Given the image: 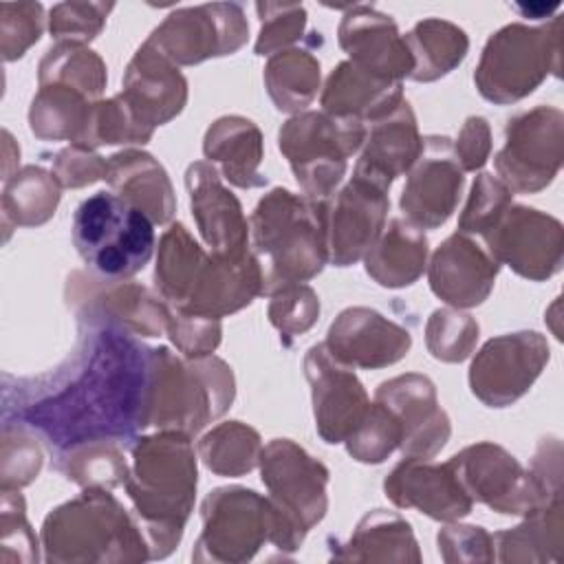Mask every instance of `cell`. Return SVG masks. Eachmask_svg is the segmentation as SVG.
I'll use <instances>...</instances> for the list:
<instances>
[{"label":"cell","instance_id":"1","mask_svg":"<svg viewBox=\"0 0 564 564\" xmlns=\"http://www.w3.org/2000/svg\"><path fill=\"white\" fill-rule=\"evenodd\" d=\"M79 341L64 366L33 381H18V425L40 432L59 454L97 441L126 443L143 430L150 350L130 330L77 319Z\"/></svg>","mask_w":564,"mask_h":564},{"label":"cell","instance_id":"2","mask_svg":"<svg viewBox=\"0 0 564 564\" xmlns=\"http://www.w3.org/2000/svg\"><path fill=\"white\" fill-rule=\"evenodd\" d=\"M189 438L176 430H159L132 445L123 487L148 540L150 560H163L178 546L194 509L198 471Z\"/></svg>","mask_w":564,"mask_h":564},{"label":"cell","instance_id":"3","mask_svg":"<svg viewBox=\"0 0 564 564\" xmlns=\"http://www.w3.org/2000/svg\"><path fill=\"white\" fill-rule=\"evenodd\" d=\"M253 253L264 258V293L315 278L328 262V205L284 187L267 192L251 218Z\"/></svg>","mask_w":564,"mask_h":564},{"label":"cell","instance_id":"4","mask_svg":"<svg viewBox=\"0 0 564 564\" xmlns=\"http://www.w3.org/2000/svg\"><path fill=\"white\" fill-rule=\"evenodd\" d=\"M40 540L51 564L150 560L134 513L101 487H86L77 498L55 507L44 518Z\"/></svg>","mask_w":564,"mask_h":564},{"label":"cell","instance_id":"5","mask_svg":"<svg viewBox=\"0 0 564 564\" xmlns=\"http://www.w3.org/2000/svg\"><path fill=\"white\" fill-rule=\"evenodd\" d=\"M200 535L194 544V562L240 564L253 560L264 544L282 555L295 553L302 533L271 498L247 487H218L200 505Z\"/></svg>","mask_w":564,"mask_h":564},{"label":"cell","instance_id":"6","mask_svg":"<svg viewBox=\"0 0 564 564\" xmlns=\"http://www.w3.org/2000/svg\"><path fill=\"white\" fill-rule=\"evenodd\" d=\"M234 394V375L223 359L183 361L163 346L152 348L143 425L194 436L229 410Z\"/></svg>","mask_w":564,"mask_h":564},{"label":"cell","instance_id":"7","mask_svg":"<svg viewBox=\"0 0 564 564\" xmlns=\"http://www.w3.org/2000/svg\"><path fill=\"white\" fill-rule=\"evenodd\" d=\"M73 245L104 280L139 273L154 253V223L115 192H95L73 214Z\"/></svg>","mask_w":564,"mask_h":564},{"label":"cell","instance_id":"8","mask_svg":"<svg viewBox=\"0 0 564 564\" xmlns=\"http://www.w3.org/2000/svg\"><path fill=\"white\" fill-rule=\"evenodd\" d=\"M364 139L366 123L359 119L304 110L280 128L278 145L304 196L326 200L341 183L348 156L364 145Z\"/></svg>","mask_w":564,"mask_h":564},{"label":"cell","instance_id":"9","mask_svg":"<svg viewBox=\"0 0 564 564\" xmlns=\"http://www.w3.org/2000/svg\"><path fill=\"white\" fill-rule=\"evenodd\" d=\"M560 75V20L551 26L509 24L494 33L480 55L474 82L494 104H513L531 95L546 75Z\"/></svg>","mask_w":564,"mask_h":564},{"label":"cell","instance_id":"10","mask_svg":"<svg viewBox=\"0 0 564 564\" xmlns=\"http://www.w3.org/2000/svg\"><path fill=\"white\" fill-rule=\"evenodd\" d=\"M564 115L555 106H535L507 121L505 145L496 154V176L511 189L533 194L551 185L562 165Z\"/></svg>","mask_w":564,"mask_h":564},{"label":"cell","instance_id":"11","mask_svg":"<svg viewBox=\"0 0 564 564\" xmlns=\"http://www.w3.org/2000/svg\"><path fill=\"white\" fill-rule=\"evenodd\" d=\"M474 502L505 516H527L562 496H549L513 454L491 441L474 443L449 458Z\"/></svg>","mask_w":564,"mask_h":564},{"label":"cell","instance_id":"12","mask_svg":"<svg viewBox=\"0 0 564 564\" xmlns=\"http://www.w3.org/2000/svg\"><path fill=\"white\" fill-rule=\"evenodd\" d=\"M260 474L273 505L308 533L328 511V469L291 438H273L260 452Z\"/></svg>","mask_w":564,"mask_h":564},{"label":"cell","instance_id":"13","mask_svg":"<svg viewBox=\"0 0 564 564\" xmlns=\"http://www.w3.org/2000/svg\"><path fill=\"white\" fill-rule=\"evenodd\" d=\"M549 357V341L535 330L491 337L469 366V388L485 405L507 408L529 392Z\"/></svg>","mask_w":564,"mask_h":564},{"label":"cell","instance_id":"14","mask_svg":"<svg viewBox=\"0 0 564 564\" xmlns=\"http://www.w3.org/2000/svg\"><path fill=\"white\" fill-rule=\"evenodd\" d=\"M482 238L487 242L485 249L498 264L511 267L527 280L542 282L562 269V223L540 209L509 205V209Z\"/></svg>","mask_w":564,"mask_h":564},{"label":"cell","instance_id":"15","mask_svg":"<svg viewBox=\"0 0 564 564\" xmlns=\"http://www.w3.org/2000/svg\"><path fill=\"white\" fill-rule=\"evenodd\" d=\"M249 24L236 4H205L172 13L145 40L172 64L192 66L207 57L231 55L247 42Z\"/></svg>","mask_w":564,"mask_h":564},{"label":"cell","instance_id":"16","mask_svg":"<svg viewBox=\"0 0 564 564\" xmlns=\"http://www.w3.org/2000/svg\"><path fill=\"white\" fill-rule=\"evenodd\" d=\"M463 174L452 141L438 134L425 137L399 200L405 220L421 229H436L447 223L465 185Z\"/></svg>","mask_w":564,"mask_h":564},{"label":"cell","instance_id":"17","mask_svg":"<svg viewBox=\"0 0 564 564\" xmlns=\"http://www.w3.org/2000/svg\"><path fill=\"white\" fill-rule=\"evenodd\" d=\"M304 372L311 383L315 427L324 443H344L364 421L370 401L352 368L335 359L324 344L308 348Z\"/></svg>","mask_w":564,"mask_h":564},{"label":"cell","instance_id":"18","mask_svg":"<svg viewBox=\"0 0 564 564\" xmlns=\"http://www.w3.org/2000/svg\"><path fill=\"white\" fill-rule=\"evenodd\" d=\"M68 282V304L75 308L77 319L110 322L143 337H156L167 330L172 308L141 284L104 278L99 280L101 284H86L82 273H73Z\"/></svg>","mask_w":564,"mask_h":564},{"label":"cell","instance_id":"19","mask_svg":"<svg viewBox=\"0 0 564 564\" xmlns=\"http://www.w3.org/2000/svg\"><path fill=\"white\" fill-rule=\"evenodd\" d=\"M375 401L388 408L401 427L403 456L434 458L449 438V419L438 405L436 388L425 375H399L383 381Z\"/></svg>","mask_w":564,"mask_h":564},{"label":"cell","instance_id":"20","mask_svg":"<svg viewBox=\"0 0 564 564\" xmlns=\"http://www.w3.org/2000/svg\"><path fill=\"white\" fill-rule=\"evenodd\" d=\"M388 189L355 176L328 205V260L348 267L361 260L386 227Z\"/></svg>","mask_w":564,"mask_h":564},{"label":"cell","instance_id":"21","mask_svg":"<svg viewBox=\"0 0 564 564\" xmlns=\"http://www.w3.org/2000/svg\"><path fill=\"white\" fill-rule=\"evenodd\" d=\"M383 491L399 509H416L438 522H456L471 513L474 500L447 463L405 456L383 480Z\"/></svg>","mask_w":564,"mask_h":564},{"label":"cell","instance_id":"22","mask_svg":"<svg viewBox=\"0 0 564 564\" xmlns=\"http://www.w3.org/2000/svg\"><path fill=\"white\" fill-rule=\"evenodd\" d=\"M324 346L350 368L375 370L403 359L412 346V335L375 308L350 306L335 317Z\"/></svg>","mask_w":564,"mask_h":564},{"label":"cell","instance_id":"23","mask_svg":"<svg viewBox=\"0 0 564 564\" xmlns=\"http://www.w3.org/2000/svg\"><path fill=\"white\" fill-rule=\"evenodd\" d=\"M192 216L205 245L216 256H245L249 251V223L240 200L223 185L212 163L196 161L185 172Z\"/></svg>","mask_w":564,"mask_h":564},{"label":"cell","instance_id":"24","mask_svg":"<svg viewBox=\"0 0 564 564\" xmlns=\"http://www.w3.org/2000/svg\"><path fill=\"white\" fill-rule=\"evenodd\" d=\"M500 264L467 234H452L432 253L427 280L436 297L452 308H471L482 304L494 284Z\"/></svg>","mask_w":564,"mask_h":564},{"label":"cell","instance_id":"25","mask_svg":"<svg viewBox=\"0 0 564 564\" xmlns=\"http://www.w3.org/2000/svg\"><path fill=\"white\" fill-rule=\"evenodd\" d=\"M119 97L134 119L154 132L156 126L167 123L183 110L187 101V82L176 64L143 42L126 68Z\"/></svg>","mask_w":564,"mask_h":564},{"label":"cell","instance_id":"26","mask_svg":"<svg viewBox=\"0 0 564 564\" xmlns=\"http://www.w3.org/2000/svg\"><path fill=\"white\" fill-rule=\"evenodd\" d=\"M421 150L423 139L419 134L414 110L403 99L390 115L370 123L352 174L390 189L397 176L410 172L421 156Z\"/></svg>","mask_w":564,"mask_h":564},{"label":"cell","instance_id":"27","mask_svg":"<svg viewBox=\"0 0 564 564\" xmlns=\"http://www.w3.org/2000/svg\"><path fill=\"white\" fill-rule=\"evenodd\" d=\"M339 44L350 62L379 77L401 82L412 75L414 59L390 15L359 7L341 20Z\"/></svg>","mask_w":564,"mask_h":564},{"label":"cell","instance_id":"28","mask_svg":"<svg viewBox=\"0 0 564 564\" xmlns=\"http://www.w3.org/2000/svg\"><path fill=\"white\" fill-rule=\"evenodd\" d=\"M403 101L401 82L379 77L346 59L326 79L322 108L333 117L372 123L390 115Z\"/></svg>","mask_w":564,"mask_h":564},{"label":"cell","instance_id":"29","mask_svg":"<svg viewBox=\"0 0 564 564\" xmlns=\"http://www.w3.org/2000/svg\"><path fill=\"white\" fill-rule=\"evenodd\" d=\"M106 183L110 192L141 209L154 225L172 220L176 198L167 172L148 152L123 150L108 156Z\"/></svg>","mask_w":564,"mask_h":564},{"label":"cell","instance_id":"30","mask_svg":"<svg viewBox=\"0 0 564 564\" xmlns=\"http://www.w3.org/2000/svg\"><path fill=\"white\" fill-rule=\"evenodd\" d=\"M205 159L218 165V174L236 187H262L267 178L260 174L264 156L260 128L240 115H225L216 119L203 141Z\"/></svg>","mask_w":564,"mask_h":564},{"label":"cell","instance_id":"31","mask_svg":"<svg viewBox=\"0 0 564 564\" xmlns=\"http://www.w3.org/2000/svg\"><path fill=\"white\" fill-rule=\"evenodd\" d=\"M335 562H421L419 542L405 518L397 511L372 509L346 542L330 546Z\"/></svg>","mask_w":564,"mask_h":564},{"label":"cell","instance_id":"32","mask_svg":"<svg viewBox=\"0 0 564 564\" xmlns=\"http://www.w3.org/2000/svg\"><path fill=\"white\" fill-rule=\"evenodd\" d=\"M427 238L405 218H392L364 256L366 273L386 289L414 284L425 271Z\"/></svg>","mask_w":564,"mask_h":564},{"label":"cell","instance_id":"33","mask_svg":"<svg viewBox=\"0 0 564 564\" xmlns=\"http://www.w3.org/2000/svg\"><path fill=\"white\" fill-rule=\"evenodd\" d=\"M494 538V553L505 564H540L560 562L564 546L562 498L531 511L518 527L498 531Z\"/></svg>","mask_w":564,"mask_h":564},{"label":"cell","instance_id":"34","mask_svg":"<svg viewBox=\"0 0 564 564\" xmlns=\"http://www.w3.org/2000/svg\"><path fill=\"white\" fill-rule=\"evenodd\" d=\"M207 258L209 253L203 251V247L181 223H172L170 229L161 236L154 284L159 295L170 302L172 308L185 306Z\"/></svg>","mask_w":564,"mask_h":564},{"label":"cell","instance_id":"35","mask_svg":"<svg viewBox=\"0 0 564 564\" xmlns=\"http://www.w3.org/2000/svg\"><path fill=\"white\" fill-rule=\"evenodd\" d=\"M414 68L410 79L434 82L456 68L465 55L469 40L463 29L445 20H423L405 37Z\"/></svg>","mask_w":564,"mask_h":564},{"label":"cell","instance_id":"36","mask_svg":"<svg viewBox=\"0 0 564 564\" xmlns=\"http://www.w3.org/2000/svg\"><path fill=\"white\" fill-rule=\"evenodd\" d=\"M264 86L282 112H304L319 88V59L304 48L273 53L264 66Z\"/></svg>","mask_w":564,"mask_h":564},{"label":"cell","instance_id":"37","mask_svg":"<svg viewBox=\"0 0 564 564\" xmlns=\"http://www.w3.org/2000/svg\"><path fill=\"white\" fill-rule=\"evenodd\" d=\"M62 198V185L37 165H26L4 181L2 218L15 227H37L46 223Z\"/></svg>","mask_w":564,"mask_h":564},{"label":"cell","instance_id":"38","mask_svg":"<svg viewBox=\"0 0 564 564\" xmlns=\"http://www.w3.org/2000/svg\"><path fill=\"white\" fill-rule=\"evenodd\" d=\"M93 104V99L75 88L62 84L40 86L29 110L31 132L40 139H68L77 143Z\"/></svg>","mask_w":564,"mask_h":564},{"label":"cell","instance_id":"39","mask_svg":"<svg viewBox=\"0 0 564 564\" xmlns=\"http://www.w3.org/2000/svg\"><path fill=\"white\" fill-rule=\"evenodd\" d=\"M260 434L240 421H227L212 427L198 441V456L205 467L218 476H245L260 463Z\"/></svg>","mask_w":564,"mask_h":564},{"label":"cell","instance_id":"40","mask_svg":"<svg viewBox=\"0 0 564 564\" xmlns=\"http://www.w3.org/2000/svg\"><path fill=\"white\" fill-rule=\"evenodd\" d=\"M37 82L40 86L62 84L84 93L93 101H99L97 97L104 93L108 75L97 53H93L84 44L59 42L51 51H46L44 59L40 62Z\"/></svg>","mask_w":564,"mask_h":564},{"label":"cell","instance_id":"41","mask_svg":"<svg viewBox=\"0 0 564 564\" xmlns=\"http://www.w3.org/2000/svg\"><path fill=\"white\" fill-rule=\"evenodd\" d=\"M59 469L66 474L68 480L82 487L101 489H115L119 485H126L130 476L128 460L119 443L112 441L86 443L59 454Z\"/></svg>","mask_w":564,"mask_h":564},{"label":"cell","instance_id":"42","mask_svg":"<svg viewBox=\"0 0 564 564\" xmlns=\"http://www.w3.org/2000/svg\"><path fill=\"white\" fill-rule=\"evenodd\" d=\"M478 333V322L460 308H436L425 326V344L434 359L460 364L474 352Z\"/></svg>","mask_w":564,"mask_h":564},{"label":"cell","instance_id":"43","mask_svg":"<svg viewBox=\"0 0 564 564\" xmlns=\"http://www.w3.org/2000/svg\"><path fill=\"white\" fill-rule=\"evenodd\" d=\"M344 443L355 460L377 465L401 445V427L394 414L375 401L370 403L364 421Z\"/></svg>","mask_w":564,"mask_h":564},{"label":"cell","instance_id":"44","mask_svg":"<svg viewBox=\"0 0 564 564\" xmlns=\"http://www.w3.org/2000/svg\"><path fill=\"white\" fill-rule=\"evenodd\" d=\"M513 192L491 172H480L471 185L469 198L458 218L460 234L485 236L509 209Z\"/></svg>","mask_w":564,"mask_h":564},{"label":"cell","instance_id":"45","mask_svg":"<svg viewBox=\"0 0 564 564\" xmlns=\"http://www.w3.org/2000/svg\"><path fill=\"white\" fill-rule=\"evenodd\" d=\"M37 538L26 520V505L18 489H2L0 502V562L33 564L40 560Z\"/></svg>","mask_w":564,"mask_h":564},{"label":"cell","instance_id":"46","mask_svg":"<svg viewBox=\"0 0 564 564\" xmlns=\"http://www.w3.org/2000/svg\"><path fill=\"white\" fill-rule=\"evenodd\" d=\"M319 317V297L304 284L293 282L275 289L269 302V322L282 337H297L306 333Z\"/></svg>","mask_w":564,"mask_h":564},{"label":"cell","instance_id":"47","mask_svg":"<svg viewBox=\"0 0 564 564\" xmlns=\"http://www.w3.org/2000/svg\"><path fill=\"white\" fill-rule=\"evenodd\" d=\"M42 469L40 443L29 434V427L4 423L2 430V489H20L37 478Z\"/></svg>","mask_w":564,"mask_h":564},{"label":"cell","instance_id":"48","mask_svg":"<svg viewBox=\"0 0 564 564\" xmlns=\"http://www.w3.org/2000/svg\"><path fill=\"white\" fill-rule=\"evenodd\" d=\"M436 544H438V555L447 564H463V562H494V538L485 527L476 524H460L447 522L436 533Z\"/></svg>","mask_w":564,"mask_h":564},{"label":"cell","instance_id":"49","mask_svg":"<svg viewBox=\"0 0 564 564\" xmlns=\"http://www.w3.org/2000/svg\"><path fill=\"white\" fill-rule=\"evenodd\" d=\"M167 335L187 359H196V357H207L218 348L223 328H220V319L172 308L170 322H167Z\"/></svg>","mask_w":564,"mask_h":564},{"label":"cell","instance_id":"50","mask_svg":"<svg viewBox=\"0 0 564 564\" xmlns=\"http://www.w3.org/2000/svg\"><path fill=\"white\" fill-rule=\"evenodd\" d=\"M108 159H101L84 145L70 143L64 148L53 163V176L62 187H84L99 178H106Z\"/></svg>","mask_w":564,"mask_h":564},{"label":"cell","instance_id":"51","mask_svg":"<svg viewBox=\"0 0 564 564\" xmlns=\"http://www.w3.org/2000/svg\"><path fill=\"white\" fill-rule=\"evenodd\" d=\"M258 9H262V7L258 4ZM275 11H278L275 15H269L264 11L267 18H260L262 29H260V35H258V42H256V55L280 53L289 44H293L304 31L306 15H304L302 7H297V4L280 7V4H275Z\"/></svg>","mask_w":564,"mask_h":564},{"label":"cell","instance_id":"52","mask_svg":"<svg viewBox=\"0 0 564 564\" xmlns=\"http://www.w3.org/2000/svg\"><path fill=\"white\" fill-rule=\"evenodd\" d=\"M18 18L2 13V55L7 62L18 59L24 51L40 40L42 33V7L40 4H15Z\"/></svg>","mask_w":564,"mask_h":564},{"label":"cell","instance_id":"53","mask_svg":"<svg viewBox=\"0 0 564 564\" xmlns=\"http://www.w3.org/2000/svg\"><path fill=\"white\" fill-rule=\"evenodd\" d=\"M489 152H491V130L487 119L478 115L467 117L454 145L458 165L463 167V172H476L487 163Z\"/></svg>","mask_w":564,"mask_h":564},{"label":"cell","instance_id":"54","mask_svg":"<svg viewBox=\"0 0 564 564\" xmlns=\"http://www.w3.org/2000/svg\"><path fill=\"white\" fill-rule=\"evenodd\" d=\"M529 471L544 489V494L562 496V443L553 436L542 438Z\"/></svg>","mask_w":564,"mask_h":564},{"label":"cell","instance_id":"55","mask_svg":"<svg viewBox=\"0 0 564 564\" xmlns=\"http://www.w3.org/2000/svg\"><path fill=\"white\" fill-rule=\"evenodd\" d=\"M513 9L516 11H520L524 18H544V13L549 15V13H553V11H557L560 9V4H544V2H540V4H513Z\"/></svg>","mask_w":564,"mask_h":564}]
</instances>
